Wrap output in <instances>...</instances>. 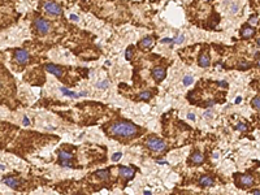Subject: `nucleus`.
<instances>
[{
    "label": "nucleus",
    "instance_id": "20e7f679",
    "mask_svg": "<svg viewBox=\"0 0 260 195\" xmlns=\"http://www.w3.org/2000/svg\"><path fill=\"white\" fill-rule=\"evenodd\" d=\"M255 184V180L252 176L249 174H241L238 176V186L242 189H249Z\"/></svg>",
    "mask_w": 260,
    "mask_h": 195
},
{
    "label": "nucleus",
    "instance_id": "412c9836",
    "mask_svg": "<svg viewBox=\"0 0 260 195\" xmlns=\"http://www.w3.org/2000/svg\"><path fill=\"white\" fill-rule=\"evenodd\" d=\"M192 82H194V78H192L191 76H186V77L184 78V85H185V86H190Z\"/></svg>",
    "mask_w": 260,
    "mask_h": 195
},
{
    "label": "nucleus",
    "instance_id": "c85d7f7f",
    "mask_svg": "<svg viewBox=\"0 0 260 195\" xmlns=\"http://www.w3.org/2000/svg\"><path fill=\"white\" fill-rule=\"evenodd\" d=\"M172 42H173L172 38H165V39L161 40V43H172Z\"/></svg>",
    "mask_w": 260,
    "mask_h": 195
},
{
    "label": "nucleus",
    "instance_id": "1a4fd4ad",
    "mask_svg": "<svg viewBox=\"0 0 260 195\" xmlns=\"http://www.w3.org/2000/svg\"><path fill=\"white\" fill-rule=\"evenodd\" d=\"M46 69H47L50 73H52V74H55L56 77H59V78L62 76V69L60 68V66L54 65V64H48L47 66H46Z\"/></svg>",
    "mask_w": 260,
    "mask_h": 195
},
{
    "label": "nucleus",
    "instance_id": "7c9ffc66",
    "mask_svg": "<svg viewBox=\"0 0 260 195\" xmlns=\"http://www.w3.org/2000/svg\"><path fill=\"white\" fill-rule=\"evenodd\" d=\"M238 11V8H237V4H233V5H232V12H234V13H235V12H237Z\"/></svg>",
    "mask_w": 260,
    "mask_h": 195
},
{
    "label": "nucleus",
    "instance_id": "b1692460",
    "mask_svg": "<svg viewBox=\"0 0 260 195\" xmlns=\"http://www.w3.org/2000/svg\"><path fill=\"white\" fill-rule=\"evenodd\" d=\"M60 164L62 165V167H69V168H73V165L70 164V161L69 160H61V163Z\"/></svg>",
    "mask_w": 260,
    "mask_h": 195
},
{
    "label": "nucleus",
    "instance_id": "9b49d317",
    "mask_svg": "<svg viewBox=\"0 0 260 195\" xmlns=\"http://www.w3.org/2000/svg\"><path fill=\"white\" fill-rule=\"evenodd\" d=\"M120 174H121L122 177H125L126 180H129V178H133L134 169H131V168H127V167H120Z\"/></svg>",
    "mask_w": 260,
    "mask_h": 195
},
{
    "label": "nucleus",
    "instance_id": "c9c22d12",
    "mask_svg": "<svg viewBox=\"0 0 260 195\" xmlns=\"http://www.w3.org/2000/svg\"><path fill=\"white\" fill-rule=\"evenodd\" d=\"M241 100H242V99H241V98H239V96H238V98H237V99H235V103H237V104H239V103H241Z\"/></svg>",
    "mask_w": 260,
    "mask_h": 195
},
{
    "label": "nucleus",
    "instance_id": "cd10ccee",
    "mask_svg": "<svg viewBox=\"0 0 260 195\" xmlns=\"http://www.w3.org/2000/svg\"><path fill=\"white\" fill-rule=\"evenodd\" d=\"M131 54H133V51H131V47H129L126 50V60H130V57H131Z\"/></svg>",
    "mask_w": 260,
    "mask_h": 195
},
{
    "label": "nucleus",
    "instance_id": "f704fd0d",
    "mask_svg": "<svg viewBox=\"0 0 260 195\" xmlns=\"http://www.w3.org/2000/svg\"><path fill=\"white\" fill-rule=\"evenodd\" d=\"M251 194H257V195H259L260 194V190H252Z\"/></svg>",
    "mask_w": 260,
    "mask_h": 195
},
{
    "label": "nucleus",
    "instance_id": "f257e3e1",
    "mask_svg": "<svg viewBox=\"0 0 260 195\" xmlns=\"http://www.w3.org/2000/svg\"><path fill=\"white\" fill-rule=\"evenodd\" d=\"M108 133L111 135L121 137V138H134L139 134V129L131 122L117 121L108 127Z\"/></svg>",
    "mask_w": 260,
    "mask_h": 195
},
{
    "label": "nucleus",
    "instance_id": "39448f33",
    "mask_svg": "<svg viewBox=\"0 0 260 195\" xmlns=\"http://www.w3.org/2000/svg\"><path fill=\"white\" fill-rule=\"evenodd\" d=\"M44 9L47 13L52 14V16H60V14L62 13V9L60 5H57L56 3H54V1H47V3L44 4Z\"/></svg>",
    "mask_w": 260,
    "mask_h": 195
},
{
    "label": "nucleus",
    "instance_id": "473e14b6",
    "mask_svg": "<svg viewBox=\"0 0 260 195\" xmlns=\"http://www.w3.org/2000/svg\"><path fill=\"white\" fill-rule=\"evenodd\" d=\"M70 20H73V21H78V17H77L76 14H72V16H70Z\"/></svg>",
    "mask_w": 260,
    "mask_h": 195
},
{
    "label": "nucleus",
    "instance_id": "9d476101",
    "mask_svg": "<svg viewBox=\"0 0 260 195\" xmlns=\"http://www.w3.org/2000/svg\"><path fill=\"white\" fill-rule=\"evenodd\" d=\"M190 161H191V164H194V165H200V164H203L204 156L202 155L200 152H195L194 155L190 157Z\"/></svg>",
    "mask_w": 260,
    "mask_h": 195
},
{
    "label": "nucleus",
    "instance_id": "f8f14e48",
    "mask_svg": "<svg viewBox=\"0 0 260 195\" xmlns=\"http://www.w3.org/2000/svg\"><path fill=\"white\" fill-rule=\"evenodd\" d=\"M199 184H200V186H203V187H208V186H212V185L215 184V181H213L212 177L204 176V177H202L200 180H199Z\"/></svg>",
    "mask_w": 260,
    "mask_h": 195
},
{
    "label": "nucleus",
    "instance_id": "0eeeda50",
    "mask_svg": "<svg viewBox=\"0 0 260 195\" xmlns=\"http://www.w3.org/2000/svg\"><path fill=\"white\" fill-rule=\"evenodd\" d=\"M165 74H167V72H165L164 68H161V66H156V68L152 70V76L157 82H160L161 79L165 78Z\"/></svg>",
    "mask_w": 260,
    "mask_h": 195
},
{
    "label": "nucleus",
    "instance_id": "72a5a7b5",
    "mask_svg": "<svg viewBox=\"0 0 260 195\" xmlns=\"http://www.w3.org/2000/svg\"><path fill=\"white\" fill-rule=\"evenodd\" d=\"M156 163H157V164H167V161L165 160H157Z\"/></svg>",
    "mask_w": 260,
    "mask_h": 195
},
{
    "label": "nucleus",
    "instance_id": "2f4dec72",
    "mask_svg": "<svg viewBox=\"0 0 260 195\" xmlns=\"http://www.w3.org/2000/svg\"><path fill=\"white\" fill-rule=\"evenodd\" d=\"M30 124V121H29L27 117H23V125H29Z\"/></svg>",
    "mask_w": 260,
    "mask_h": 195
},
{
    "label": "nucleus",
    "instance_id": "f03ea898",
    "mask_svg": "<svg viewBox=\"0 0 260 195\" xmlns=\"http://www.w3.org/2000/svg\"><path fill=\"white\" fill-rule=\"evenodd\" d=\"M146 146L151 151H155V152H161V151L167 150V143L159 138H148L146 141Z\"/></svg>",
    "mask_w": 260,
    "mask_h": 195
},
{
    "label": "nucleus",
    "instance_id": "6ab92c4d",
    "mask_svg": "<svg viewBox=\"0 0 260 195\" xmlns=\"http://www.w3.org/2000/svg\"><path fill=\"white\" fill-rule=\"evenodd\" d=\"M250 66H251V64H250L249 61H241L239 64H238V68H239L241 70H247Z\"/></svg>",
    "mask_w": 260,
    "mask_h": 195
},
{
    "label": "nucleus",
    "instance_id": "c756f323",
    "mask_svg": "<svg viewBox=\"0 0 260 195\" xmlns=\"http://www.w3.org/2000/svg\"><path fill=\"white\" fill-rule=\"evenodd\" d=\"M187 119L194 121V120H195V115H194V113H189V115H187Z\"/></svg>",
    "mask_w": 260,
    "mask_h": 195
},
{
    "label": "nucleus",
    "instance_id": "bb28decb",
    "mask_svg": "<svg viewBox=\"0 0 260 195\" xmlns=\"http://www.w3.org/2000/svg\"><path fill=\"white\" fill-rule=\"evenodd\" d=\"M257 21H259V17H257V16H251V18H250V23H252V25L256 23Z\"/></svg>",
    "mask_w": 260,
    "mask_h": 195
},
{
    "label": "nucleus",
    "instance_id": "a211bd4d",
    "mask_svg": "<svg viewBox=\"0 0 260 195\" xmlns=\"http://www.w3.org/2000/svg\"><path fill=\"white\" fill-rule=\"evenodd\" d=\"M138 99L139 100H150L151 99V92L150 91H143V92L139 94Z\"/></svg>",
    "mask_w": 260,
    "mask_h": 195
},
{
    "label": "nucleus",
    "instance_id": "6e6552de",
    "mask_svg": "<svg viewBox=\"0 0 260 195\" xmlns=\"http://www.w3.org/2000/svg\"><path fill=\"white\" fill-rule=\"evenodd\" d=\"M254 34H255V29L251 27L250 25H245L242 27V31H241V35H242V38H246V39L251 38Z\"/></svg>",
    "mask_w": 260,
    "mask_h": 195
},
{
    "label": "nucleus",
    "instance_id": "4be33fe9",
    "mask_svg": "<svg viewBox=\"0 0 260 195\" xmlns=\"http://www.w3.org/2000/svg\"><path fill=\"white\" fill-rule=\"evenodd\" d=\"M185 40V37L184 35H178V37L173 38V43H176V44H181L182 42Z\"/></svg>",
    "mask_w": 260,
    "mask_h": 195
},
{
    "label": "nucleus",
    "instance_id": "aec40b11",
    "mask_svg": "<svg viewBox=\"0 0 260 195\" xmlns=\"http://www.w3.org/2000/svg\"><path fill=\"white\" fill-rule=\"evenodd\" d=\"M252 107L256 108V109H260V96H256L252 99Z\"/></svg>",
    "mask_w": 260,
    "mask_h": 195
},
{
    "label": "nucleus",
    "instance_id": "4468645a",
    "mask_svg": "<svg viewBox=\"0 0 260 195\" xmlns=\"http://www.w3.org/2000/svg\"><path fill=\"white\" fill-rule=\"evenodd\" d=\"M152 43H153L152 37H146L144 39H142L141 42H139V46H141L142 48H150L151 46H152Z\"/></svg>",
    "mask_w": 260,
    "mask_h": 195
},
{
    "label": "nucleus",
    "instance_id": "a878e982",
    "mask_svg": "<svg viewBox=\"0 0 260 195\" xmlns=\"http://www.w3.org/2000/svg\"><path fill=\"white\" fill-rule=\"evenodd\" d=\"M121 156H122V153H121V152H116V153H113V155H112V160H113V161H117L120 157H121Z\"/></svg>",
    "mask_w": 260,
    "mask_h": 195
},
{
    "label": "nucleus",
    "instance_id": "ddd939ff",
    "mask_svg": "<svg viewBox=\"0 0 260 195\" xmlns=\"http://www.w3.org/2000/svg\"><path fill=\"white\" fill-rule=\"evenodd\" d=\"M3 182H4L5 185H8L9 187H12V189H17L18 185H20V181H18V180H16V178H12V177L4 178Z\"/></svg>",
    "mask_w": 260,
    "mask_h": 195
},
{
    "label": "nucleus",
    "instance_id": "dca6fc26",
    "mask_svg": "<svg viewBox=\"0 0 260 195\" xmlns=\"http://www.w3.org/2000/svg\"><path fill=\"white\" fill-rule=\"evenodd\" d=\"M59 159L61 160H72L73 159V155L70 152H66V151H60L59 152Z\"/></svg>",
    "mask_w": 260,
    "mask_h": 195
},
{
    "label": "nucleus",
    "instance_id": "5701e85b",
    "mask_svg": "<svg viewBox=\"0 0 260 195\" xmlns=\"http://www.w3.org/2000/svg\"><path fill=\"white\" fill-rule=\"evenodd\" d=\"M235 129L239 130V131H247V125H245V124H238L237 126H235Z\"/></svg>",
    "mask_w": 260,
    "mask_h": 195
},
{
    "label": "nucleus",
    "instance_id": "423d86ee",
    "mask_svg": "<svg viewBox=\"0 0 260 195\" xmlns=\"http://www.w3.org/2000/svg\"><path fill=\"white\" fill-rule=\"evenodd\" d=\"M14 57H16L18 64H21V65H25L30 61V55L25 50H17V51L14 52Z\"/></svg>",
    "mask_w": 260,
    "mask_h": 195
},
{
    "label": "nucleus",
    "instance_id": "393cba45",
    "mask_svg": "<svg viewBox=\"0 0 260 195\" xmlns=\"http://www.w3.org/2000/svg\"><path fill=\"white\" fill-rule=\"evenodd\" d=\"M96 86L99 88H105L108 86V81H103V82H100V83H96Z\"/></svg>",
    "mask_w": 260,
    "mask_h": 195
},
{
    "label": "nucleus",
    "instance_id": "e433bc0d",
    "mask_svg": "<svg viewBox=\"0 0 260 195\" xmlns=\"http://www.w3.org/2000/svg\"><path fill=\"white\" fill-rule=\"evenodd\" d=\"M257 44L260 46V38H259V39H257Z\"/></svg>",
    "mask_w": 260,
    "mask_h": 195
},
{
    "label": "nucleus",
    "instance_id": "4c0bfd02",
    "mask_svg": "<svg viewBox=\"0 0 260 195\" xmlns=\"http://www.w3.org/2000/svg\"><path fill=\"white\" fill-rule=\"evenodd\" d=\"M208 1H209V0H208Z\"/></svg>",
    "mask_w": 260,
    "mask_h": 195
},
{
    "label": "nucleus",
    "instance_id": "2eb2a0df",
    "mask_svg": "<svg viewBox=\"0 0 260 195\" xmlns=\"http://www.w3.org/2000/svg\"><path fill=\"white\" fill-rule=\"evenodd\" d=\"M209 57H208V55L207 54H204V55H200V57H199V65L200 66H203V68H207L209 65Z\"/></svg>",
    "mask_w": 260,
    "mask_h": 195
},
{
    "label": "nucleus",
    "instance_id": "f3484780",
    "mask_svg": "<svg viewBox=\"0 0 260 195\" xmlns=\"http://www.w3.org/2000/svg\"><path fill=\"white\" fill-rule=\"evenodd\" d=\"M96 176L100 178V180H108V177H109V172H108L107 169H103V170H98L96 172Z\"/></svg>",
    "mask_w": 260,
    "mask_h": 195
},
{
    "label": "nucleus",
    "instance_id": "7ed1b4c3",
    "mask_svg": "<svg viewBox=\"0 0 260 195\" xmlns=\"http://www.w3.org/2000/svg\"><path fill=\"white\" fill-rule=\"evenodd\" d=\"M34 26L35 29H37V31L39 33V34H47V33H50L51 31V25H50V22L48 21H46L44 18H37L34 22Z\"/></svg>",
    "mask_w": 260,
    "mask_h": 195
}]
</instances>
